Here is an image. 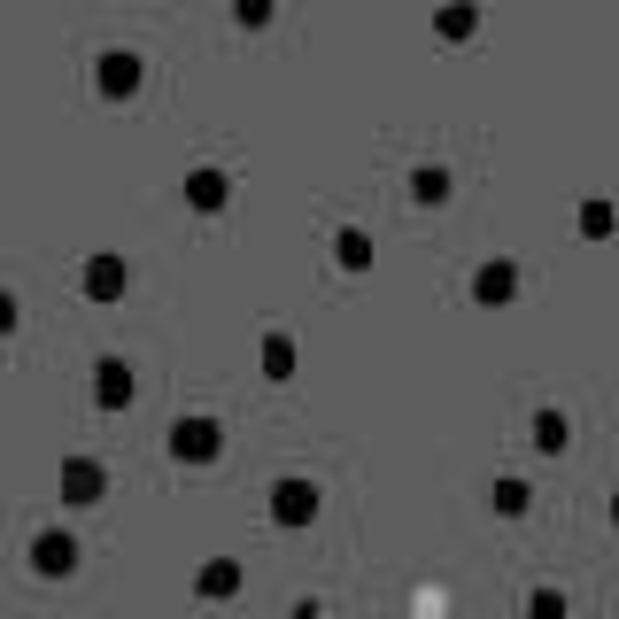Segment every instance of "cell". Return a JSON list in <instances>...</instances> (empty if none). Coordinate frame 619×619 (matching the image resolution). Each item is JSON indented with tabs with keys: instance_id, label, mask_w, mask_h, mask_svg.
Wrapping results in <instances>:
<instances>
[{
	"instance_id": "cell-1",
	"label": "cell",
	"mask_w": 619,
	"mask_h": 619,
	"mask_svg": "<svg viewBox=\"0 0 619 619\" xmlns=\"http://www.w3.org/2000/svg\"><path fill=\"white\" fill-rule=\"evenodd\" d=\"M511 295H519V271H511V264L480 271V302H511Z\"/></svg>"
}]
</instances>
